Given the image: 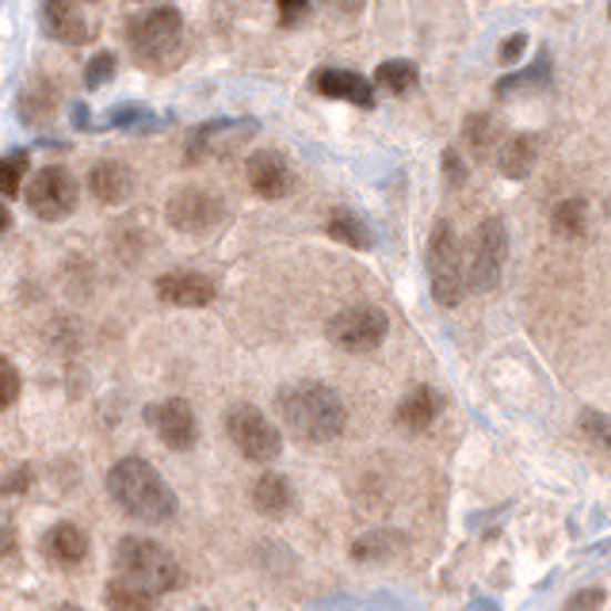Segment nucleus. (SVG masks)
I'll list each match as a JSON object with an SVG mask.
<instances>
[{"mask_svg":"<svg viewBox=\"0 0 611 611\" xmlns=\"http://www.w3.org/2000/svg\"><path fill=\"white\" fill-rule=\"evenodd\" d=\"M279 420L287 425V432L303 444H329L344 432V401L333 386L325 383H298L287 386L275 401Z\"/></svg>","mask_w":611,"mask_h":611,"instance_id":"1","label":"nucleus"},{"mask_svg":"<svg viewBox=\"0 0 611 611\" xmlns=\"http://www.w3.org/2000/svg\"><path fill=\"white\" fill-rule=\"evenodd\" d=\"M108 493L126 516L142 523H169L176 516L180 501L172 493V486L145 459H119L108 475Z\"/></svg>","mask_w":611,"mask_h":611,"instance_id":"2","label":"nucleus"},{"mask_svg":"<svg viewBox=\"0 0 611 611\" xmlns=\"http://www.w3.org/2000/svg\"><path fill=\"white\" fill-rule=\"evenodd\" d=\"M111 566H115L119 581H131L138 589H145L150 597H161V592H172L184 578L180 562L172 558L169 547H161L157 539L145 536H126L115 543V554H111Z\"/></svg>","mask_w":611,"mask_h":611,"instance_id":"3","label":"nucleus"},{"mask_svg":"<svg viewBox=\"0 0 611 611\" xmlns=\"http://www.w3.org/2000/svg\"><path fill=\"white\" fill-rule=\"evenodd\" d=\"M126 42H131V54L145 69H157L172 62L184 47V16L176 4H150L138 16H131L126 23Z\"/></svg>","mask_w":611,"mask_h":611,"instance_id":"4","label":"nucleus"},{"mask_svg":"<svg viewBox=\"0 0 611 611\" xmlns=\"http://www.w3.org/2000/svg\"><path fill=\"white\" fill-rule=\"evenodd\" d=\"M165 218L176 234H187V237H203V234H214V230L226 222V200L214 195L211 187H176L165 203Z\"/></svg>","mask_w":611,"mask_h":611,"instance_id":"5","label":"nucleus"},{"mask_svg":"<svg viewBox=\"0 0 611 611\" xmlns=\"http://www.w3.org/2000/svg\"><path fill=\"white\" fill-rule=\"evenodd\" d=\"M428 279H432V295L440 306H459V298L467 295V264L447 222H440L428 241Z\"/></svg>","mask_w":611,"mask_h":611,"instance_id":"6","label":"nucleus"},{"mask_svg":"<svg viewBox=\"0 0 611 611\" xmlns=\"http://www.w3.org/2000/svg\"><path fill=\"white\" fill-rule=\"evenodd\" d=\"M81 203V184L73 180V172L62 165H47L31 176L28 184V206L34 211V218L42 222H62L77 211Z\"/></svg>","mask_w":611,"mask_h":611,"instance_id":"7","label":"nucleus"},{"mask_svg":"<svg viewBox=\"0 0 611 611\" xmlns=\"http://www.w3.org/2000/svg\"><path fill=\"white\" fill-rule=\"evenodd\" d=\"M226 436L245 459L253 462H272L283 451V436L256 406H234L226 413Z\"/></svg>","mask_w":611,"mask_h":611,"instance_id":"8","label":"nucleus"},{"mask_svg":"<svg viewBox=\"0 0 611 611\" xmlns=\"http://www.w3.org/2000/svg\"><path fill=\"white\" fill-rule=\"evenodd\" d=\"M329 340L344 352H375L378 344L386 340L390 333V322L378 306L356 303V306H344L340 314H333L329 322Z\"/></svg>","mask_w":611,"mask_h":611,"instance_id":"9","label":"nucleus"},{"mask_svg":"<svg viewBox=\"0 0 611 611\" xmlns=\"http://www.w3.org/2000/svg\"><path fill=\"white\" fill-rule=\"evenodd\" d=\"M505 256H509V230L501 218H486L475 234L470 245V261H467V287L470 291H493L501 279Z\"/></svg>","mask_w":611,"mask_h":611,"instance_id":"10","label":"nucleus"},{"mask_svg":"<svg viewBox=\"0 0 611 611\" xmlns=\"http://www.w3.org/2000/svg\"><path fill=\"white\" fill-rule=\"evenodd\" d=\"M145 425L161 436V444L172 451H192L200 444V420L195 409L184 398H165V401H150L145 406Z\"/></svg>","mask_w":611,"mask_h":611,"instance_id":"11","label":"nucleus"},{"mask_svg":"<svg viewBox=\"0 0 611 611\" xmlns=\"http://www.w3.org/2000/svg\"><path fill=\"white\" fill-rule=\"evenodd\" d=\"M161 303L169 306H180V309H203L214 303L218 295V283L203 272H187V268H176V272H165L157 283H153Z\"/></svg>","mask_w":611,"mask_h":611,"instance_id":"12","label":"nucleus"},{"mask_svg":"<svg viewBox=\"0 0 611 611\" xmlns=\"http://www.w3.org/2000/svg\"><path fill=\"white\" fill-rule=\"evenodd\" d=\"M245 176L261 200H283L295 192V169L279 150H256L245 165Z\"/></svg>","mask_w":611,"mask_h":611,"instance_id":"13","label":"nucleus"},{"mask_svg":"<svg viewBox=\"0 0 611 611\" xmlns=\"http://www.w3.org/2000/svg\"><path fill=\"white\" fill-rule=\"evenodd\" d=\"M42 31L54 42H62V47H81V42L92 39L89 16L73 0H50V4H42Z\"/></svg>","mask_w":611,"mask_h":611,"instance_id":"14","label":"nucleus"},{"mask_svg":"<svg viewBox=\"0 0 611 611\" xmlns=\"http://www.w3.org/2000/svg\"><path fill=\"white\" fill-rule=\"evenodd\" d=\"M42 558H47L50 566H58V570H77V566L89 558V536H84V528H77V523H54V528L42 536Z\"/></svg>","mask_w":611,"mask_h":611,"instance_id":"15","label":"nucleus"},{"mask_svg":"<svg viewBox=\"0 0 611 611\" xmlns=\"http://www.w3.org/2000/svg\"><path fill=\"white\" fill-rule=\"evenodd\" d=\"M314 92H322V96H329V100L356 103V108H371L375 103L371 81L359 77V73H352V69H317Z\"/></svg>","mask_w":611,"mask_h":611,"instance_id":"16","label":"nucleus"},{"mask_svg":"<svg viewBox=\"0 0 611 611\" xmlns=\"http://www.w3.org/2000/svg\"><path fill=\"white\" fill-rule=\"evenodd\" d=\"M89 192L96 203H108V206H119L131 200L134 192V172L123 165V161H96L89 169Z\"/></svg>","mask_w":611,"mask_h":611,"instance_id":"17","label":"nucleus"},{"mask_svg":"<svg viewBox=\"0 0 611 611\" xmlns=\"http://www.w3.org/2000/svg\"><path fill=\"white\" fill-rule=\"evenodd\" d=\"M444 406L447 401L436 386H417V390H409L406 398H401L398 425L406 428V432H425L428 425H436V417L444 413Z\"/></svg>","mask_w":611,"mask_h":611,"instance_id":"18","label":"nucleus"},{"mask_svg":"<svg viewBox=\"0 0 611 611\" xmlns=\"http://www.w3.org/2000/svg\"><path fill=\"white\" fill-rule=\"evenodd\" d=\"M291 505H295V489H291V481L283 475H264L253 481V509L261 516L279 520V516L291 512Z\"/></svg>","mask_w":611,"mask_h":611,"instance_id":"19","label":"nucleus"},{"mask_svg":"<svg viewBox=\"0 0 611 611\" xmlns=\"http://www.w3.org/2000/svg\"><path fill=\"white\" fill-rule=\"evenodd\" d=\"M536 161H539V142L531 134H512V138H505L501 142V172L509 180H523L531 169H536Z\"/></svg>","mask_w":611,"mask_h":611,"instance_id":"20","label":"nucleus"},{"mask_svg":"<svg viewBox=\"0 0 611 611\" xmlns=\"http://www.w3.org/2000/svg\"><path fill=\"white\" fill-rule=\"evenodd\" d=\"M58 103H62V96H58L54 81H31L20 96L23 123H47V119L58 111Z\"/></svg>","mask_w":611,"mask_h":611,"instance_id":"21","label":"nucleus"},{"mask_svg":"<svg viewBox=\"0 0 611 611\" xmlns=\"http://www.w3.org/2000/svg\"><path fill=\"white\" fill-rule=\"evenodd\" d=\"M329 237L340 241V245H352V248H371V230H367V222L359 218L356 211H348V206H337V211L329 214Z\"/></svg>","mask_w":611,"mask_h":611,"instance_id":"22","label":"nucleus"},{"mask_svg":"<svg viewBox=\"0 0 611 611\" xmlns=\"http://www.w3.org/2000/svg\"><path fill=\"white\" fill-rule=\"evenodd\" d=\"M153 600L157 597H150V592L138 589L131 581L111 578L103 584V604H108V611H153Z\"/></svg>","mask_w":611,"mask_h":611,"instance_id":"23","label":"nucleus"},{"mask_svg":"<svg viewBox=\"0 0 611 611\" xmlns=\"http://www.w3.org/2000/svg\"><path fill=\"white\" fill-rule=\"evenodd\" d=\"M462 138H467V145L478 157H489L493 150H501V126L489 115H470L467 126H462Z\"/></svg>","mask_w":611,"mask_h":611,"instance_id":"24","label":"nucleus"},{"mask_svg":"<svg viewBox=\"0 0 611 611\" xmlns=\"http://www.w3.org/2000/svg\"><path fill=\"white\" fill-rule=\"evenodd\" d=\"M558 237H584V226H589V203L584 200H566L554 206V218H550Z\"/></svg>","mask_w":611,"mask_h":611,"instance_id":"25","label":"nucleus"},{"mask_svg":"<svg viewBox=\"0 0 611 611\" xmlns=\"http://www.w3.org/2000/svg\"><path fill=\"white\" fill-rule=\"evenodd\" d=\"M375 84L386 92H394V96H406L413 84H417V65L413 62H383L375 73Z\"/></svg>","mask_w":611,"mask_h":611,"instance_id":"26","label":"nucleus"},{"mask_svg":"<svg viewBox=\"0 0 611 611\" xmlns=\"http://www.w3.org/2000/svg\"><path fill=\"white\" fill-rule=\"evenodd\" d=\"M28 172V150H12L0 157V195L16 200L20 195V180Z\"/></svg>","mask_w":611,"mask_h":611,"instance_id":"27","label":"nucleus"},{"mask_svg":"<svg viewBox=\"0 0 611 611\" xmlns=\"http://www.w3.org/2000/svg\"><path fill=\"white\" fill-rule=\"evenodd\" d=\"M20 390H23V378H20V371H16V364L8 356H0V413L16 406Z\"/></svg>","mask_w":611,"mask_h":611,"instance_id":"28","label":"nucleus"},{"mask_svg":"<svg viewBox=\"0 0 611 611\" xmlns=\"http://www.w3.org/2000/svg\"><path fill=\"white\" fill-rule=\"evenodd\" d=\"M581 428L592 444H600L604 451H611V417L608 413H597V409H584L581 413Z\"/></svg>","mask_w":611,"mask_h":611,"instance_id":"29","label":"nucleus"},{"mask_svg":"<svg viewBox=\"0 0 611 611\" xmlns=\"http://www.w3.org/2000/svg\"><path fill=\"white\" fill-rule=\"evenodd\" d=\"M111 77H115V54H111V50H100V54L84 65V84H89V89H100V84H108Z\"/></svg>","mask_w":611,"mask_h":611,"instance_id":"30","label":"nucleus"},{"mask_svg":"<svg viewBox=\"0 0 611 611\" xmlns=\"http://www.w3.org/2000/svg\"><path fill=\"white\" fill-rule=\"evenodd\" d=\"M390 543H394V536H383V531H378V536H364L356 547H352V558H359V562H371V558H386V554H394Z\"/></svg>","mask_w":611,"mask_h":611,"instance_id":"31","label":"nucleus"},{"mask_svg":"<svg viewBox=\"0 0 611 611\" xmlns=\"http://www.w3.org/2000/svg\"><path fill=\"white\" fill-rule=\"evenodd\" d=\"M275 12H279L283 28H295V23H303L306 16L314 12V8H309L306 0H279V4H275Z\"/></svg>","mask_w":611,"mask_h":611,"instance_id":"32","label":"nucleus"},{"mask_svg":"<svg viewBox=\"0 0 611 611\" xmlns=\"http://www.w3.org/2000/svg\"><path fill=\"white\" fill-rule=\"evenodd\" d=\"M16 550H20V531H16V520L0 512V558H12Z\"/></svg>","mask_w":611,"mask_h":611,"instance_id":"33","label":"nucleus"},{"mask_svg":"<svg viewBox=\"0 0 611 611\" xmlns=\"http://www.w3.org/2000/svg\"><path fill=\"white\" fill-rule=\"evenodd\" d=\"M444 176L451 180L455 187H459L462 180H467V165H462L459 150H447V153H444Z\"/></svg>","mask_w":611,"mask_h":611,"instance_id":"34","label":"nucleus"},{"mask_svg":"<svg viewBox=\"0 0 611 611\" xmlns=\"http://www.w3.org/2000/svg\"><path fill=\"white\" fill-rule=\"evenodd\" d=\"M523 47H528V34H512V39H505V42H501V50H497V54H501V62H505V65H512V62H520Z\"/></svg>","mask_w":611,"mask_h":611,"instance_id":"35","label":"nucleus"},{"mask_svg":"<svg viewBox=\"0 0 611 611\" xmlns=\"http://www.w3.org/2000/svg\"><path fill=\"white\" fill-rule=\"evenodd\" d=\"M28 481H31V470L28 467H20V470H16V475L12 478H4V486H0V493H23V489H28Z\"/></svg>","mask_w":611,"mask_h":611,"instance_id":"36","label":"nucleus"},{"mask_svg":"<svg viewBox=\"0 0 611 611\" xmlns=\"http://www.w3.org/2000/svg\"><path fill=\"white\" fill-rule=\"evenodd\" d=\"M8 222H12V218H8V211L0 206V230H8Z\"/></svg>","mask_w":611,"mask_h":611,"instance_id":"37","label":"nucleus"},{"mask_svg":"<svg viewBox=\"0 0 611 611\" xmlns=\"http://www.w3.org/2000/svg\"><path fill=\"white\" fill-rule=\"evenodd\" d=\"M58 611H84L81 604H58Z\"/></svg>","mask_w":611,"mask_h":611,"instance_id":"38","label":"nucleus"},{"mask_svg":"<svg viewBox=\"0 0 611 611\" xmlns=\"http://www.w3.org/2000/svg\"><path fill=\"white\" fill-rule=\"evenodd\" d=\"M608 16H611V8H608Z\"/></svg>","mask_w":611,"mask_h":611,"instance_id":"39","label":"nucleus"},{"mask_svg":"<svg viewBox=\"0 0 611 611\" xmlns=\"http://www.w3.org/2000/svg\"><path fill=\"white\" fill-rule=\"evenodd\" d=\"M608 211H611V203H608Z\"/></svg>","mask_w":611,"mask_h":611,"instance_id":"40","label":"nucleus"}]
</instances>
